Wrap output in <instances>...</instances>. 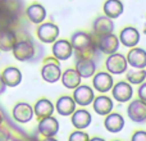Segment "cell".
<instances>
[{
	"mask_svg": "<svg viewBox=\"0 0 146 141\" xmlns=\"http://www.w3.org/2000/svg\"><path fill=\"white\" fill-rule=\"evenodd\" d=\"M7 87H17L22 82V73L17 67H7L0 74Z\"/></svg>",
	"mask_w": 146,
	"mask_h": 141,
	"instance_id": "d6986e66",
	"label": "cell"
},
{
	"mask_svg": "<svg viewBox=\"0 0 146 141\" xmlns=\"http://www.w3.org/2000/svg\"><path fill=\"white\" fill-rule=\"evenodd\" d=\"M114 32V22L113 19L106 15H98L92 23V36H104Z\"/></svg>",
	"mask_w": 146,
	"mask_h": 141,
	"instance_id": "30bf717a",
	"label": "cell"
},
{
	"mask_svg": "<svg viewBox=\"0 0 146 141\" xmlns=\"http://www.w3.org/2000/svg\"><path fill=\"white\" fill-rule=\"evenodd\" d=\"M114 85L113 76L108 72H98L92 76V86L98 92L105 94L111 90Z\"/></svg>",
	"mask_w": 146,
	"mask_h": 141,
	"instance_id": "8fae6325",
	"label": "cell"
},
{
	"mask_svg": "<svg viewBox=\"0 0 146 141\" xmlns=\"http://www.w3.org/2000/svg\"><path fill=\"white\" fill-rule=\"evenodd\" d=\"M126 80L129 85H141L146 80V69L131 68L126 70Z\"/></svg>",
	"mask_w": 146,
	"mask_h": 141,
	"instance_id": "83f0119b",
	"label": "cell"
},
{
	"mask_svg": "<svg viewBox=\"0 0 146 141\" xmlns=\"http://www.w3.org/2000/svg\"><path fill=\"white\" fill-rule=\"evenodd\" d=\"M59 33V26L53 22H42L36 30V36L42 44H53L58 40Z\"/></svg>",
	"mask_w": 146,
	"mask_h": 141,
	"instance_id": "277c9868",
	"label": "cell"
},
{
	"mask_svg": "<svg viewBox=\"0 0 146 141\" xmlns=\"http://www.w3.org/2000/svg\"><path fill=\"white\" fill-rule=\"evenodd\" d=\"M92 116L86 109H78L74 110L71 116V122L76 130H85L91 124Z\"/></svg>",
	"mask_w": 146,
	"mask_h": 141,
	"instance_id": "ac0fdd59",
	"label": "cell"
},
{
	"mask_svg": "<svg viewBox=\"0 0 146 141\" xmlns=\"http://www.w3.org/2000/svg\"><path fill=\"white\" fill-rule=\"evenodd\" d=\"M60 81L63 83L64 87L69 88V90H74L77 86L81 85V76L77 73V70L74 68H68L67 70L62 72V77H60Z\"/></svg>",
	"mask_w": 146,
	"mask_h": 141,
	"instance_id": "4316f807",
	"label": "cell"
},
{
	"mask_svg": "<svg viewBox=\"0 0 146 141\" xmlns=\"http://www.w3.org/2000/svg\"><path fill=\"white\" fill-rule=\"evenodd\" d=\"M9 140H10V134L4 127L0 126V141H9Z\"/></svg>",
	"mask_w": 146,
	"mask_h": 141,
	"instance_id": "d6a6232c",
	"label": "cell"
},
{
	"mask_svg": "<svg viewBox=\"0 0 146 141\" xmlns=\"http://www.w3.org/2000/svg\"><path fill=\"white\" fill-rule=\"evenodd\" d=\"M18 41L17 32L14 28H5L0 30V50L1 51H12L13 46Z\"/></svg>",
	"mask_w": 146,
	"mask_h": 141,
	"instance_id": "7402d4cb",
	"label": "cell"
},
{
	"mask_svg": "<svg viewBox=\"0 0 146 141\" xmlns=\"http://www.w3.org/2000/svg\"><path fill=\"white\" fill-rule=\"evenodd\" d=\"M98 63L91 59H76V70L81 78H90L96 73Z\"/></svg>",
	"mask_w": 146,
	"mask_h": 141,
	"instance_id": "ffe728a7",
	"label": "cell"
},
{
	"mask_svg": "<svg viewBox=\"0 0 146 141\" xmlns=\"http://www.w3.org/2000/svg\"><path fill=\"white\" fill-rule=\"evenodd\" d=\"M114 141H119V140H114Z\"/></svg>",
	"mask_w": 146,
	"mask_h": 141,
	"instance_id": "ab89813d",
	"label": "cell"
},
{
	"mask_svg": "<svg viewBox=\"0 0 146 141\" xmlns=\"http://www.w3.org/2000/svg\"><path fill=\"white\" fill-rule=\"evenodd\" d=\"M5 88H7V86H5V83L3 82L1 77H0V95H1V94H4V92H5Z\"/></svg>",
	"mask_w": 146,
	"mask_h": 141,
	"instance_id": "836d02e7",
	"label": "cell"
},
{
	"mask_svg": "<svg viewBox=\"0 0 146 141\" xmlns=\"http://www.w3.org/2000/svg\"><path fill=\"white\" fill-rule=\"evenodd\" d=\"M95 43L98 49L100 50L101 54H106V55H111L114 53H118L119 50V39L117 35L114 33H108V35H104V36H98L95 37Z\"/></svg>",
	"mask_w": 146,
	"mask_h": 141,
	"instance_id": "3957f363",
	"label": "cell"
},
{
	"mask_svg": "<svg viewBox=\"0 0 146 141\" xmlns=\"http://www.w3.org/2000/svg\"><path fill=\"white\" fill-rule=\"evenodd\" d=\"M3 121H4V116H3V113H1V112H0V126H1Z\"/></svg>",
	"mask_w": 146,
	"mask_h": 141,
	"instance_id": "8d00e7d4",
	"label": "cell"
},
{
	"mask_svg": "<svg viewBox=\"0 0 146 141\" xmlns=\"http://www.w3.org/2000/svg\"><path fill=\"white\" fill-rule=\"evenodd\" d=\"M144 33L146 35V17H145V23H144Z\"/></svg>",
	"mask_w": 146,
	"mask_h": 141,
	"instance_id": "74e56055",
	"label": "cell"
},
{
	"mask_svg": "<svg viewBox=\"0 0 146 141\" xmlns=\"http://www.w3.org/2000/svg\"><path fill=\"white\" fill-rule=\"evenodd\" d=\"M32 108H33V116H36L38 119L46 118V117H51L54 110H55L54 104L46 98H42V99H40V100H37L35 106H32Z\"/></svg>",
	"mask_w": 146,
	"mask_h": 141,
	"instance_id": "603a6c76",
	"label": "cell"
},
{
	"mask_svg": "<svg viewBox=\"0 0 146 141\" xmlns=\"http://www.w3.org/2000/svg\"><path fill=\"white\" fill-rule=\"evenodd\" d=\"M111 96L118 103H127L133 96V88L127 81H119L111 87Z\"/></svg>",
	"mask_w": 146,
	"mask_h": 141,
	"instance_id": "52a82bcc",
	"label": "cell"
},
{
	"mask_svg": "<svg viewBox=\"0 0 146 141\" xmlns=\"http://www.w3.org/2000/svg\"><path fill=\"white\" fill-rule=\"evenodd\" d=\"M88 141H105V140L101 139V137H92V139H90Z\"/></svg>",
	"mask_w": 146,
	"mask_h": 141,
	"instance_id": "e575fe53",
	"label": "cell"
},
{
	"mask_svg": "<svg viewBox=\"0 0 146 141\" xmlns=\"http://www.w3.org/2000/svg\"><path fill=\"white\" fill-rule=\"evenodd\" d=\"M94 110L99 114V116H108L109 113H111L113 110L114 103L111 100V98L106 95H99L98 98L94 99L92 101Z\"/></svg>",
	"mask_w": 146,
	"mask_h": 141,
	"instance_id": "cb8c5ba5",
	"label": "cell"
},
{
	"mask_svg": "<svg viewBox=\"0 0 146 141\" xmlns=\"http://www.w3.org/2000/svg\"><path fill=\"white\" fill-rule=\"evenodd\" d=\"M104 15H106L110 19H115V18L121 17L124 12V5L121 0H106L104 3Z\"/></svg>",
	"mask_w": 146,
	"mask_h": 141,
	"instance_id": "484cf974",
	"label": "cell"
},
{
	"mask_svg": "<svg viewBox=\"0 0 146 141\" xmlns=\"http://www.w3.org/2000/svg\"><path fill=\"white\" fill-rule=\"evenodd\" d=\"M42 141H58V140H56L55 137H45Z\"/></svg>",
	"mask_w": 146,
	"mask_h": 141,
	"instance_id": "d590c367",
	"label": "cell"
},
{
	"mask_svg": "<svg viewBox=\"0 0 146 141\" xmlns=\"http://www.w3.org/2000/svg\"><path fill=\"white\" fill-rule=\"evenodd\" d=\"M88 140H90L88 134L87 132H83L82 130H76L68 137V141H88Z\"/></svg>",
	"mask_w": 146,
	"mask_h": 141,
	"instance_id": "f546056e",
	"label": "cell"
},
{
	"mask_svg": "<svg viewBox=\"0 0 146 141\" xmlns=\"http://www.w3.org/2000/svg\"><path fill=\"white\" fill-rule=\"evenodd\" d=\"M37 130L44 137H54L59 131V121L55 117H46L38 121Z\"/></svg>",
	"mask_w": 146,
	"mask_h": 141,
	"instance_id": "5bb4252c",
	"label": "cell"
},
{
	"mask_svg": "<svg viewBox=\"0 0 146 141\" xmlns=\"http://www.w3.org/2000/svg\"><path fill=\"white\" fill-rule=\"evenodd\" d=\"M137 95H139V99L142 100L144 103H146V82H142L141 85L139 86V90H137Z\"/></svg>",
	"mask_w": 146,
	"mask_h": 141,
	"instance_id": "4dcf8cb0",
	"label": "cell"
},
{
	"mask_svg": "<svg viewBox=\"0 0 146 141\" xmlns=\"http://www.w3.org/2000/svg\"><path fill=\"white\" fill-rule=\"evenodd\" d=\"M72 98L76 104L81 106H87L92 104L94 99H95V92H94L92 87H90L88 85H80L74 88Z\"/></svg>",
	"mask_w": 146,
	"mask_h": 141,
	"instance_id": "ba28073f",
	"label": "cell"
},
{
	"mask_svg": "<svg viewBox=\"0 0 146 141\" xmlns=\"http://www.w3.org/2000/svg\"><path fill=\"white\" fill-rule=\"evenodd\" d=\"M131 141H146V131H136L132 135Z\"/></svg>",
	"mask_w": 146,
	"mask_h": 141,
	"instance_id": "1f68e13d",
	"label": "cell"
},
{
	"mask_svg": "<svg viewBox=\"0 0 146 141\" xmlns=\"http://www.w3.org/2000/svg\"><path fill=\"white\" fill-rule=\"evenodd\" d=\"M128 118L135 123H144L146 122V103L140 99L131 101L127 108Z\"/></svg>",
	"mask_w": 146,
	"mask_h": 141,
	"instance_id": "9c48e42d",
	"label": "cell"
},
{
	"mask_svg": "<svg viewBox=\"0 0 146 141\" xmlns=\"http://www.w3.org/2000/svg\"><path fill=\"white\" fill-rule=\"evenodd\" d=\"M13 118L19 123H27L33 118V108L31 104L26 103V101H21L14 105L12 110Z\"/></svg>",
	"mask_w": 146,
	"mask_h": 141,
	"instance_id": "4fadbf2b",
	"label": "cell"
},
{
	"mask_svg": "<svg viewBox=\"0 0 146 141\" xmlns=\"http://www.w3.org/2000/svg\"><path fill=\"white\" fill-rule=\"evenodd\" d=\"M105 67L110 74H122L128 69V63L123 54L114 53L111 55H108L105 61Z\"/></svg>",
	"mask_w": 146,
	"mask_h": 141,
	"instance_id": "5b68a950",
	"label": "cell"
},
{
	"mask_svg": "<svg viewBox=\"0 0 146 141\" xmlns=\"http://www.w3.org/2000/svg\"><path fill=\"white\" fill-rule=\"evenodd\" d=\"M3 5H4V8L10 14L15 15L17 18H19V15L22 14V10H23L22 0H3Z\"/></svg>",
	"mask_w": 146,
	"mask_h": 141,
	"instance_id": "f1b7e54d",
	"label": "cell"
},
{
	"mask_svg": "<svg viewBox=\"0 0 146 141\" xmlns=\"http://www.w3.org/2000/svg\"><path fill=\"white\" fill-rule=\"evenodd\" d=\"M69 43L73 48V53H78V51L90 48L95 43V40H94V36L91 33L85 32V31H76L74 33H72Z\"/></svg>",
	"mask_w": 146,
	"mask_h": 141,
	"instance_id": "8992f818",
	"label": "cell"
},
{
	"mask_svg": "<svg viewBox=\"0 0 146 141\" xmlns=\"http://www.w3.org/2000/svg\"><path fill=\"white\" fill-rule=\"evenodd\" d=\"M26 17L33 25H41L44 21L46 19V9L44 5L38 4V3H33V4L28 5L25 10Z\"/></svg>",
	"mask_w": 146,
	"mask_h": 141,
	"instance_id": "9a60e30c",
	"label": "cell"
},
{
	"mask_svg": "<svg viewBox=\"0 0 146 141\" xmlns=\"http://www.w3.org/2000/svg\"><path fill=\"white\" fill-rule=\"evenodd\" d=\"M76 105L72 96L69 95H63L56 100V104L54 105V108L56 109V113L60 114L63 117H68L72 116V113L76 110Z\"/></svg>",
	"mask_w": 146,
	"mask_h": 141,
	"instance_id": "44dd1931",
	"label": "cell"
},
{
	"mask_svg": "<svg viewBox=\"0 0 146 141\" xmlns=\"http://www.w3.org/2000/svg\"><path fill=\"white\" fill-rule=\"evenodd\" d=\"M41 77L48 83H55L62 77V68L58 59L46 58L44 61V66L41 68Z\"/></svg>",
	"mask_w": 146,
	"mask_h": 141,
	"instance_id": "7a4b0ae2",
	"label": "cell"
},
{
	"mask_svg": "<svg viewBox=\"0 0 146 141\" xmlns=\"http://www.w3.org/2000/svg\"><path fill=\"white\" fill-rule=\"evenodd\" d=\"M104 127L111 134H118L124 127V118L119 113H109L104 119Z\"/></svg>",
	"mask_w": 146,
	"mask_h": 141,
	"instance_id": "d4e9b609",
	"label": "cell"
},
{
	"mask_svg": "<svg viewBox=\"0 0 146 141\" xmlns=\"http://www.w3.org/2000/svg\"><path fill=\"white\" fill-rule=\"evenodd\" d=\"M140 32L137 28L128 26V27H124L123 30L119 32V43L122 45L127 46V48H135L137 44L140 43Z\"/></svg>",
	"mask_w": 146,
	"mask_h": 141,
	"instance_id": "e0dca14e",
	"label": "cell"
},
{
	"mask_svg": "<svg viewBox=\"0 0 146 141\" xmlns=\"http://www.w3.org/2000/svg\"><path fill=\"white\" fill-rule=\"evenodd\" d=\"M36 49H37V44H35L33 40H31V39H18V41L12 49V53L13 57L18 62H31L35 58H37V55H36L37 50Z\"/></svg>",
	"mask_w": 146,
	"mask_h": 141,
	"instance_id": "6da1fadb",
	"label": "cell"
},
{
	"mask_svg": "<svg viewBox=\"0 0 146 141\" xmlns=\"http://www.w3.org/2000/svg\"><path fill=\"white\" fill-rule=\"evenodd\" d=\"M15 141H21V140H15Z\"/></svg>",
	"mask_w": 146,
	"mask_h": 141,
	"instance_id": "f35d334b",
	"label": "cell"
},
{
	"mask_svg": "<svg viewBox=\"0 0 146 141\" xmlns=\"http://www.w3.org/2000/svg\"><path fill=\"white\" fill-rule=\"evenodd\" d=\"M127 63L132 68L145 69L146 68V50L142 48H132L128 51V55L126 57Z\"/></svg>",
	"mask_w": 146,
	"mask_h": 141,
	"instance_id": "2e32d148",
	"label": "cell"
},
{
	"mask_svg": "<svg viewBox=\"0 0 146 141\" xmlns=\"http://www.w3.org/2000/svg\"><path fill=\"white\" fill-rule=\"evenodd\" d=\"M0 53H1V50H0Z\"/></svg>",
	"mask_w": 146,
	"mask_h": 141,
	"instance_id": "60d3db41",
	"label": "cell"
},
{
	"mask_svg": "<svg viewBox=\"0 0 146 141\" xmlns=\"http://www.w3.org/2000/svg\"><path fill=\"white\" fill-rule=\"evenodd\" d=\"M51 53L54 58L58 61H67L73 55V48L69 40L62 39V40H56L53 43Z\"/></svg>",
	"mask_w": 146,
	"mask_h": 141,
	"instance_id": "7c38bea8",
	"label": "cell"
}]
</instances>
